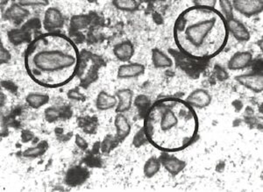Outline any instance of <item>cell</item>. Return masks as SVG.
Segmentation results:
<instances>
[{
	"label": "cell",
	"instance_id": "6da1fadb",
	"mask_svg": "<svg viewBox=\"0 0 263 192\" xmlns=\"http://www.w3.org/2000/svg\"><path fill=\"white\" fill-rule=\"evenodd\" d=\"M81 55L78 46L59 32L36 37L25 53V67L33 81L46 88L63 87L78 74Z\"/></svg>",
	"mask_w": 263,
	"mask_h": 192
},
{
	"label": "cell",
	"instance_id": "7a4b0ae2",
	"mask_svg": "<svg viewBox=\"0 0 263 192\" xmlns=\"http://www.w3.org/2000/svg\"><path fill=\"white\" fill-rule=\"evenodd\" d=\"M142 130L153 147L163 153H175L194 142L199 131V120L195 108L185 100L162 98L147 110Z\"/></svg>",
	"mask_w": 263,
	"mask_h": 192
},
{
	"label": "cell",
	"instance_id": "3957f363",
	"mask_svg": "<svg viewBox=\"0 0 263 192\" xmlns=\"http://www.w3.org/2000/svg\"><path fill=\"white\" fill-rule=\"evenodd\" d=\"M227 18L216 8L191 6L174 24L173 36L180 51L196 60H210L220 54L229 40Z\"/></svg>",
	"mask_w": 263,
	"mask_h": 192
},
{
	"label": "cell",
	"instance_id": "277c9868",
	"mask_svg": "<svg viewBox=\"0 0 263 192\" xmlns=\"http://www.w3.org/2000/svg\"><path fill=\"white\" fill-rule=\"evenodd\" d=\"M234 10L246 17L258 15L263 10V1L261 0H234L232 1Z\"/></svg>",
	"mask_w": 263,
	"mask_h": 192
},
{
	"label": "cell",
	"instance_id": "5b68a950",
	"mask_svg": "<svg viewBox=\"0 0 263 192\" xmlns=\"http://www.w3.org/2000/svg\"><path fill=\"white\" fill-rule=\"evenodd\" d=\"M185 101L193 108L203 109L209 106L212 102V96L207 90L197 89L189 95Z\"/></svg>",
	"mask_w": 263,
	"mask_h": 192
},
{
	"label": "cell",
	"instance_id": "8992f818",
	"mask_svg": "<svg viewBox=\"0 0 263 192\" xmlns=\"http://www.w3.org/2000/svg\"><path fill=\"white\" fill-rule=\"evenodd\" d=\"M146 68L143 64L137 63H125L119 67L117 76L120 79H130L143 75Z\"/></svg>",
	"mask_w": 263,
	"mask_h": 192
},
{
	"label": "cell",
	"instance_id": "52a82bcc",
	"mask_svg": "<svg viewBox=\"0 0 263 192\" xmlns=\"http://www.w3.org/2000/svg\"><path fill=\"white\" fill-rule=\"evenodd\" d=\"M170 153H162L161 158L159 159L167 171L170 172L173 176H177L186 167V162L178 159L176 156H171Z\"/></svg>",
	"mask_w": 263,
	"mask_h": 192
},
{
	"label": "cell",
	"instance_id": "ba28073f",
	"mask_svg": "<svg viewBox=\"0 0 263 192\" xmlns=\"http://www.w3.org/2000/svg\"><path fill=\"white\" fill-rule=\"evenodd\" d=\"M228 30L237 41L239 42H248L251 38V34L240 21H237L235 18H231L228 20Z\"/></svg>",
	"mask_w": 263,
	"mask_h": 192
},
{
	"label": "cell",
	"instance_id": "9c48e42d",
	"mask_svg": "<svg viewBox=\"0 0 263 192\" xmlns=\"http://www.w3.org/2000/svg\"><path fill=\"white\" fill-rule=\"evenodd\" d=\"M253 61V54L250 52H237L228 61V69L231 70H240L246 69L251 64Z\"/></svg>",
	"mask_w": 263,
	"mask_h": 192
},
{
	"label": "cell",
	"instance_id": "30bf717a",
	"mask_svg": "<svg viewBox=\"0 0 263 192\" xmlns=\"http://www.w3.org/2000/svg\"><path fill=\"white\" fill-rule=\"evenodd\" d=\"M235 80L248 90L255 93H260L263 90V78L261 75H241L235 78Z\"/></svg>",
	"mask_w": 263,
	"mask_h": 192
},
{
	"label": "cell",
	"instance_id": "8fae6325",
	"mask_svg": "<svg viewBox=\"0 0 263 192\" xmlns=\"http://www.w3.org/2000/svg\"><path fill=\"white\" fill-rule=\"evenodd\" d=\"M63 17L59 10L57 8H48L46 11L44 18V26L48 32H54V30L63 26Z\"/></svg>",
	"mask_w": 263,
	"mask_h": 192
},
{
	"label": "cell",
	"instance_id": "7c38bea8",
	"mask_svg": "<svg viewBox=\"0 0 263 192\" xmlns=\"http://www.w3.org/2000/svg\"><path fill=\"white\" fill-rule=\"evenodd\" d=\"M118 105L116 106L117 113H124L129 111L133 104L134 92L130 89H121L116 92Z\"/></svg>",
	"mask_w": 263,
	"mask_h": 192
},
{
	"label": "cell",
	"instance_id": "4fadbf2b",
	"mask_svg": "<svg viewBox=\"0 0 263 192\" xmlns=\"http://www.w3.org/2000/svg\"><path fill=\"white\" fill-rule=\"evenodd\" d=\"M114 54L120 62H129L135 54V48L130 41H124L115 45Z\"/></svg>",
	"mask_w": 263,
	"mask_h": 192
},
{
	"label": "cell",
	"instance_id": "5bb4252c",
	"mask_svg": "<svg viewBox=\"0 0 263 192\" xmlns=\"http://www.w3.org/2000/svg\"><path fill=\"white\" fill-rule=\"evenodd\" d=\"M114 124L116 127L117 140L124 141L131 132V125L129 123L128 120L122 113H117Z\"/></svg>",
	"mask_w": 263,
	"mask_h": 192
},
{
	"label": "cell",
	"instance_id": "9a60e30c",
	"mask_svg": "<svg viewBox=\"0 0 263 192\" xmlns=\"http://www.w3.org/2000/svg\"><path fill=\"white\" fill-rule=\"evenodd\" d=\"M118 105L117 97L108 94L105 91H100L97 97L96 107L99 111H108L116 107Z\"/></svg>",
	"mask_w": 263,
	"mask_h": 192
},
{
	"label": "cell",
	"instance_id": "2e32d148",
	"mask_svg": "<svg viewBox=\"0 0 263 192\" xmlns=\"http://www.w3.org/2000/svg\"><path fill=\"white\" fill-rule=\"evenodd\" d=\"M152 63L156 69H167L173 66L172 59L158 48L152 50Z\"/></svg>",
	"mask_w": 263,
	"mask_h": 192
},
{
	"label": "cell",
	"instance_id": "e0dca14e",
	"mask_svg": "<svg viewBox=\"0 0 263 192\" xmlns=\"http://www.w3.org/2000/svg\"><path fill=\"white\" fill-rule=\"evenodd\" d=\"M26 101L32 108L38 109L48 104L49 101V96L46 94L34 92V93L28 94L26 97Z\"/></svg>",
	"mask_w": 263,
	"mask_h": 192
},
{
	"label": "cell",
	"instance_id": "ac0fdd59",
	"mask_svg": "<svg viewBox=\"0 0 263 192\" xmlns=\"http://www.w3.org/2000/svg\"><path fill=\"white\" fill-rule=\"evenodd\" d=\"M161 165H162V163L159 158L156 156L150 157L144 165L143 170L145 177L147 178H152L153 177H155L160 171Z\"/></svg>",
	"mask_w": 263,
	"mask_h": 192
},
{
	"label": "cell",
	"instance_id": "d6986e66",
	"mask_svg": "<svg viewBox=\"0 0 263 192\" xmlns=\"http://www.w3.org/2000/svg\"><path fill=\"white\" fill-rule=\"evenodd\" d=\"M117 9L121 10L124 12H134L137 10L140 3L135 0H115L112 2Z\"/></svg>",
	"mask_w": 263,
	"mask_h": 192
},
{
	"label": "cell",
	"instance_id": "ffe728a7",
	"mask_svg": "<svg viewBox=\"0 0 263 192\" xmlns=\"http://www.w3.org/2000/svg\"><path fill=\"white\" fill-rule=\"evenodd\" d=\"M48 147V144L45 141H43L42 143H40L38 146L34 147H30L27 150L25 151L23 156L26 157H36V156H41L45 153L46 149Z\"/></svg>",
	"mask_w": 263,
	"mask_h": 192
},
{
	"label": "cell",
	"instance_id": "44dd1931",
	"mask_svg": "<svg viewBox=\"0 0 263 192\" xmlns=\"http://www.w3.org/2000/svg\"><path fill=\"white\" fill-rule=\"evenodd\" d=\"M220 6H221V13L224 16V18H227V21L229 18H233L232 15V10H233V6H232V1H219Z\"/></svg>",
	"mask_w": 263,
	"mask_h": 192
},
{
	"label": "cell",
	"instance_id": "7402d4cb",
	"mask_svg": "<svg viewBox=\"0 0 263 192\" xmlns=\"http://www.w3.org/2000/svg\"><path fill=\"white\" fill-rule=\"evenodd\" d=\"M18 4L21 6H47L48 1L44 0H27V1H18Z\"/></svg>",
	"mask_w": 263,
	"mask_h": 192
},
{
	"label": "cell",
	"instance_id": "603a6c76",
	"mask_svg": "<svg viewBox=\"0 0 263 192\" xmlns=\"http://www.w3.org/2000/svg\"><path fill=\"white\" fill-rule=\"evenodd\" d=\"M195 6L206 7V8H215L217 1L216 0H194Z\"/></svg>",
	"mask_w": 263,
	"mask_h": 192
},
{
	"label": "cell",
	"instance_id": "cb8c5ba5",
	"mask_svg": "<svg viewBox=\"0 0 263 192\" xmlns=\"http://www.w3.org/2000/svg\"><path fill=\"white\" fill-rule=\"evenodd\" d=\"M76 144L82 150H86L87 148H88L87 141L79 135H76Z\"/></svg>",
	"mask_w": 263,
	"mask_h": 192
}]
</instances>
